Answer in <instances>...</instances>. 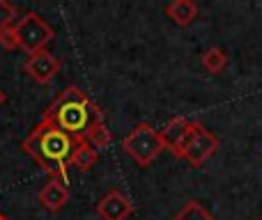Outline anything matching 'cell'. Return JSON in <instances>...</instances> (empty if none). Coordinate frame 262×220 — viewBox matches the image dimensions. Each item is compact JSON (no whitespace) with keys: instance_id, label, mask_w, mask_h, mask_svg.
Instances as JSON below:
<instances>
[{"instance_id":"6da1fadb","label":"cell","mask_w":262,"mask_h":220,"mask_svg":"<svg viewBox=\"0 0 262 220\" xmlns=\"http://www.w3.org/2000/svg\"><path fill=\"white\" fill-rule=\"evenodd\" d=\"M76 140L60 131L55 124L39 119V124L26 135L21 149L55 181L67 184V167L72 161Z\"/></svg>"},{"instance_id":"7a4b0ae2","label":"cell","mask_w":262,"mask_h":220,"mask_svg":"<svg viewBox=\"0 0 262 220\" xmlns=\"http://www.w3.org/2000/svg\"><path fill=\"white\" fill-rule=\"evenodd\" d=\"M41 119L55 124L74 140H88L97 124L106 121L104 110L78 87H64L58 99L44 110Z\"/></svg>"},{"instance_id":"3957f363","label":"cell","mask_w":262,"mask_h":220,"mask_svg":"<svg viewBox=\"0 0 262 220\" xmlns=\"http://www.w3.org/2000/svg\"><path fill=\"white\" fill-rule=\"evenodd\" d=\"M122 149L124 154H129L131 158L136 161V165L147 167L152 165L154 161L159 158V154L163 152V140L159 135V131L149 124H138L136 129H131L122 140Z\"/></svg>"},{"instance_id":"277c9868","label":"cell","mask_w":262,"mask_h":220,"mask_svg":"<svg viewBox=\"0 0 262 220\" xmlns=\"http://www.w3.org/2000/svg\"><path fill=\"white\" fill-rule=\"evenodd\" d=\"M18 37V48L26 51L28 55H35L46 51V44H51L55 37V30L35 12H28L23 18L14 23Z\"/></svg>"},{"instance_id":"5b68a950","label":"cell","mask_w":262,"mask_h":220,"mask_svg":"<svg viewBox=\"0 0 262 220\" xmlns=\"http://www.w3.org/2000/svg\"><path fill=\"white\" fill-rule=\"evenodd\" d=\"M219 147V138L216 133H212L209 129H205L200 121H193L186 140L182 142L180 152L175 154L177 158H184L191 167H200Z\"/></svg>"},{"instance_id":"8992f818","label":"cell","mask_w":262,"mask_h":220,"mask_svg":"<svg viewBox=\"0 0 262 220\" xmlns=\"http://www.w3.org/2000/svg\"><path fill=\"white\" fill-rule=\"evenodd\" d=\"M60 69H62V62H60L53 53H49V51L30 55V58L26 60V64H23V71H26L37 85H49L60 74Z\"/></svg>"},{"instance_id":"52a82bcc","label":"cell","mask_w":262,"mask_h":220,"mask_svg":"<svg viewBox=\"0 0 262 220\" xmlns=\"http://www.w3.org/2000/svg\"><path fill=\"white\" fill-rule=\"evenodd\" d=\"M97 213H99L101 220H127L134 213V204L122 190L113 188L99 200Z\"/></svg>"},{"instance_id":"ba28073f","label":"cell","mask_w":262,"mask_h":220,"mask_svg":"<svg viewBox=\"0 0 262 220\" xmlns=\"http://www.w3.org/2000/svg\"><path fill=\"white\" fill-rule=\"evenodd\" d=\"M191 126H193V121H189L186 117H175V119H170L159 131V135H161V140H163V147L170 149L172 154H177L182 142H184L186 135H189Z\"/></svg>"},{"instance_id":"9c48e42d","label":"cell","mask_w":262,"mask_h":220,"mask_svg":"<svg viewBox=\"0 0 262 220\" xmlns=\"http://www.w3.org/2000/svg\"><path fill=\"white\" fill-rule=\"evenodd\" d=\"M39 202L44 204V209H49L51 213H58L64 209V204L69 202V188L62 181L51 179L44 188L39 190Z\"/></svg>"},{"instance_id":"30bf717a","label":"cell","mask_w":262,"mask_h":220,"mask_svg":"<svg viewBox=\"0 0 262 220\" xmlns=\"http://www.w3.org/2000/svg\"><path fill=\"white\" fill-rule=\"evenodd\" d=\"M163 12H166V16L170 18L175 26L186 28V26H191V23L198 18L200 9H198V5H195L193 0H175V3L166 5Z\"/></svg>"},{"instance_id":"8fae6325","label":"cell","mask_w":262,"mask_h":220,"mask_svg":"<svg viewBox=\"0 0 262 220\" xmlns=\"http://www.w3.org/2000/svg\"><path fill=\"white\" fill-rule=\"evenodd\" d=\"M97 161H99V152H97L88 140H76V147H74L69 165L78 167L81 172H90L92 167L97 165Z\"/></svg>"},{"instance_id":"7c38bea8","label":"cell","mask_w":262,"mask_h":220,"mask_svg":"<svg viewBox=\"0 0 262 220\" xmlns=\"http://www.w3.org/2000/svg\"><path fill=\"white\" fill-rule=\"evenodd\" d=\"M172 220H214V216L198 202V200H189V202L172 216Z\"/></svg>"},{"instance_id":"4fadbf2b","label":"cell","mask_w":262,"mask_h":220,"mask_svg":"<svg viewBox=\"0 0 262 220\" xmlns=\"http://www.w3.org/2000/svg\"><path fill=\"white\" fill-rule=\"evenodd\" d=\"M226 64H228V53L223 48H219V46H214V48L203 53V67L209 74H221L226 69Z\"/></svg>"},{"instance_id":"5bb4252c","label":"cell","mask_w":262,"mask_h":220,"mask_svg":"<svg viewBox=\"0 0 262 220\" xmlns=\"http://www.w3.org/2000/svg\"><path fill=\"white\" fill-rule=\"evenodd\" d=\"M88 142L92 144V147L99 152V149L108 147L111 142H113V133H111V129L106 126V121H101V124H97L95 129L90 131V135H88Z\"/></svg>"},{"instance_id":"9a60e30c","label":"cell","mask_w":262,"mask_h":220,"mask_svg":"<svg viewBox=\"0 0 262 220\" xmlns=\"http://www.w3.org/2000/svg\"><path fill=\"white\" fill-rule=\"evenodd\" d=\"M16 16H18V9L14 7L9 0H0V32H3L5 28L14 26Z\"/></svg>"},{"instance_id":"2e32d148","label":"cell","mask_w":262,"mask_h":220,"mask_svg":"<svg viewBox=\"0 0 262 220\" xmlns=\"http://www.w3.org/2000/svg\"><path fill=\"white\" fill-rule=\"evenodd\" d=\"M0 46L5 51H16L18 48V37H16V28L9 26L0 32Z\"/></svg>"},{"instance_id":"e0dca14e","label":"cell","mask_w":262,"mask_h":220,"mask_svg":"<svg viewBox=\"0 0 262 220\" xmlns=\"http://www.w3.org/2000/svg\"><path fill=\"white\" fill-rule=\"evenodd\" d=\"M5 101H7V94H5V90H3V87H0V106H3Z\"/></svg>"},{"instance_id":"ac0fdd59","label":"cell","mask_w":262,"mask_h":220,"mask_svg":"<svg viewBox=\"0 0 262 220\" xmlns=\"http://www.w3.org/2000/svg\"><path fill=\"white\" fill-rule=\"evenodd\" d=\"M0 220H7V216H5V213H3V211H0Z\"/></svg>"}]
</instances>
